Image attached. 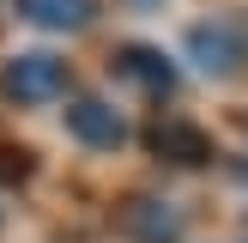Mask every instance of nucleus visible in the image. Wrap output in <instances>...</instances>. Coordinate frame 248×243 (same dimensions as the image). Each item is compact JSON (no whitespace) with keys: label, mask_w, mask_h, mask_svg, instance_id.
Returning <instances> with one entry per match:
<instances>
[{"label":"nucleus","mask_w":248,"mask_h":243,"mask_svg":"<svg viewBox=\"0 0 248 243\" xmlns=\"http://www.w3.org/2000/svg\"><path fill=\"white\" fill-rule=\"evenodd\" d=\"M18 12L43 31H85L97 12V0H18Z\"/></svg>","instance_id":"7"},{"label":"nucleus","mask_w":248,"mask_h":243,"mask_svg":"<svg viewBox=\"0 0 248 243\" xmlns=\"http://www.w3.org/2000/svg\"><path fill=\"white\" fill-rule=\"evenodd\" d=\"M0 91L12 104H55L67 91V61L61 55H12L0 67Z\"/></svg>","instance_id":"1"},{"label":"nucleus","mask_w":248,"mask_h":243,"mask_svg":"<svg viewBox=\"0 0 248 243\" xmlns=\"http://www.w3.org/2000/svg\"><path fill=\"white\" fill-rule=\"evenodd\" d=\"M145 140H152V152L170 158V164H206V158H212L206 128H194L188 116H157L152 128H145Z\"/></svg>","instance_id":"4"},{"label":"nucleus","mask_w":248,"mask_h":243,"mask_svg":"<svg viewBox=\"0 0 248 243\" xmlns=\"http://www.w3.org/2000/svg\"><path fill=\"white\" fill-rule=\"evenodd\" d=\"M109 73H115L121 85H133V91H145V97H170V91H176V67H170V55H164V49H145V43L121 49V55L109 61Z\"/></svg>","instance_id":"2"},{"label":"nucleus","mask_w":248,"mask_h":243,"mask_svg":"<svg viewBox=\"0 0 248 243\" xmlns=\"http://www.w3.org/2000/svg\"><path fill=\"white\" fill-rule=\"evenodd\" d=\"M67 134L79 146H91V152H115V146L127 140V122H121V109H109L103 97H79V104H67Z\"/></svg>","instance_id":"3"},{"label":"nucleus","mask_w":248,"mask_h":243,"mask_svg":"<svg viewBox=\"0 0 248 243\" xmlns=\"http://www.w3.org/2000/svg\"><path fill=\"white\" fill-rule=\"evenodd\" d=\"M188 49L200 55L206 73H236L248 61V24H200L188 36Z\"/></svg>","instance_id":"5"},{"label":"nucleus","mask_w":248,"mask_h":243,"mask_svg":"<svg viewBox=\"0 0 248 243\" xmlns=\"http://www.w3.org/2000/svg\"><path fill=\"white\" fill-rule=\"evenodd\" d=\"M121 231L133 243H182V213L170 201H127L121 207Z\"/></svg>","instance_id":"6"}]
</instances>
